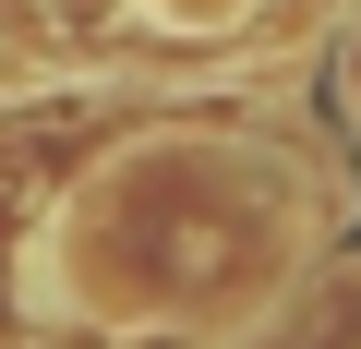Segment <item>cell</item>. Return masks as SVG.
<instances>
[{
	"label": "cell",
	"mask_w": 361,
	"mask_h": 349,
	"mask_svg": "<svg viewBox=\"0 0 361 349\" xmlns=\"http://www.w3.org/2000/svg\"><path fill=\"white\" fill-rule=\"evenodd\" d=\"M145 13H157V25H241L253 0H145Z\"/></svg>",
	"instance_id": "2"
},
{
	"label": "cell",
	"mask_w": 361,
	"mask_h": 349,
	"mask_svg": "<svg viewBox=\"0 0 361 349\" xmlns=\"http://www.w3.org/2000/svg\"><path fill=\"white\" fill-rule=\"evenodd\" d=\"M121 349H205V325H180V313H157V325H145V313H133V325H121Z\"/></svg>",
	"instance_id": "1"
}]
</instances>
